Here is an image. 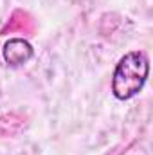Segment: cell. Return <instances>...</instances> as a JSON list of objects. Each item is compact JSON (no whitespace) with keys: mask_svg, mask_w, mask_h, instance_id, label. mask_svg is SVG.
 I'll return each instance as SVG.
<instances>
[{"mask_svg":"<svg viewBox=\"0 0 153 155\" xmlns=\"http://www.w3.org/2000/svg\"><path fill=\"white\" fill-rule=\"evenodd\" d=\"M150 74V61L142 51H132L124 54L112 76V92L117 99L126 101L137 96Z\"/></svg>","mask_w":153,"mask_h":155,"instance_id":"1","label":"cell"},{"mask_svg":"<svg viewBox=\"0 0 153 155\" xmlns=\"http://www.w3.org/2000/svg\"><path fill=\"white\" fill-rule=\"evenodd\" d=\"M34 56L33 45L24 38H11L4 45V60L11 67H20Z\"/></svg>","mask_w":153,"mask_h":155,"instance_id":"2","label":"cell"},{"mask_svg":"<svg viewBox=\"0 0 153 155\" xmlns=\"http://www.w3.org/2000/svg\"><path fill=\"white\" fill-rule=\"evenodd\" d=\"M0 124H7V128H4L2 135H15L16 132L22 130L24 126V117L18 114H7V116L0 117Z\"/></svg>","mask_w":153,"mask_h":155,"instance_id":"3","label":"cell"}]
</instances>
